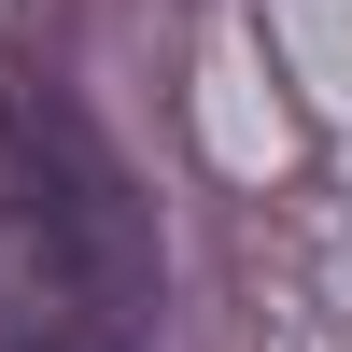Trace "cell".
I'll use <instances>...</instances> for the list:
<instances>
[{
	"label": "cell",
	"instance_id": "obj_2",
	"mask_svg": "<svg viewBox=\"0 0 352 352\" xmlns=\"http://www.w3.org/2000/svg\"><path fill=\"white\" fill-rule=\"evenodd\" d=\"M0 352H14V338H0Z\"/></svg>",
	"mask_w": 352,
	"mask_h": 352
},
{
	"label": "cell",
	"instance_id": "obj_1",
	"mask_svg": "<svg viewBox=\"0 0 352 352\" xmlns=\"http://www.w3.org/2000/svg\"><path fill=\"white\" fill-rule=\"evenodd\" d=\"M141 296H155V240L127 212V169L56 99V71L0 56V338L14 352H127Z\"/></svg>",
	"mask_w": 352,
	"mask_h": 352
}]
</instances>
